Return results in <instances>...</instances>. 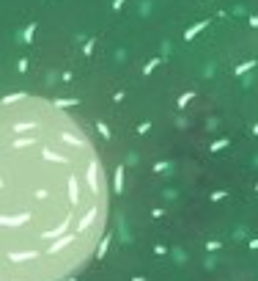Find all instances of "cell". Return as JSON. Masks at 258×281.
Returning a JSON list of instances; mask_svg holds the SVG:
<instances>
[{"instance_id":"cell-1","label":"cell","mask_w":258,"mask_h":281,"mask_svg":"<svg viewBox=\"0 0 258 281\" xmlns=\"http://www.w3.org/2000/svg\"><path fill=\"white\" fill-rule=\"evenodd\" d=\"M99 182L61 113L0 116V281L58 273L55 257L94 223Z\"/></svg>"}]
</instances>
